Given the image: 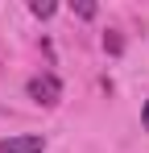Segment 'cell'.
<instances>
[{
	"label": "cell",
	"instance_id": "7a4b0ae2",
	"mask_svg": "<svg viewBox=\"0 0 149 153\" xmlns=\"http://www.w3.org/2000/svg\"><path fill=\"white\" fill-rule=\"evenodd\" d=\"M42 149H46L42 137H8V141H0V153H42Z\"/></svg>",
	"mask_w": 149,
	"mask_h": 153
},
{
	"label": "cell",
	"instance_id": "6da1fadb",
	"mask_svg": "<svg viewBox=\"0 0 149 153\" xmlns=\"http://www.w3.org/2000/svg\"><path fill=\"white\" fill-rule=\"evenodd\" d=\"M58 95H62V83L54 75H33L29 79V100H37V103H46V108H54L58 103Z\"/></svg>",
	"mask_w": 149,
	"mask_h": 153
},
{
	"label": "cell",
	"instance_id": "3957f363",
	"mask_svg": "<svg viewBox=\"0 0 149 153\" xmlns=\"http://www.w3.org/2000/svg\"><path fill=\"white\" fill-rule=\"evenodd\" d=\"M29 13H33V17H54V4H50V0H33Z\"/></svg>",
	"mask_w": 149,
	"mask_h": 153
},
{
	"label": "cell",
	"instance_id": "8992f818",
	"mask_svg": "<svg viewBox=\"0 0 149 153\" xmlns=\"http://www.w3.org/2000/svg\"><path fill=\"white\" fill-rule=\"evenodd\" d=\"M141 116H145V128H149V103H145V112H141Z\"/></svg>",
	"mask_w": 149,
	"mask_h": 153
},
{
	"label": "cell",
	"instance_id": "277c9868",
	"mask_svg": "<svg viewBox=\"0 0 149 153\" xmlns=\"http://www.w3.org/2000/svg\"><path fill=\"white\" fill-rule=\"evenodd\" d=\"M104 50H112V54H120V50H124V42H120V37H116V33H108V37H104Z\"/></svg>",
	"mask_w": 149,
	"mask_h": 153
},
{
	"label": "cell",
	"instance_id": "5b68a950",
	"mask_svg": "<svg viewBox=\"0 0 149 153\" xmlns=\"http://www.w3.org/2000/svg\"><path fill=\"white\" fill-rule=\"evenodd\" d=\"M74 13H79V17H95V4H91V0H79Z\"/></svg>",
	"mask_w": 149,
	"mask_h": 153
}]
</instances>
